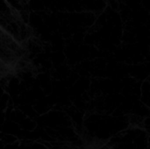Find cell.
Here are the masks:
<instances>
[{"label": "cell", "mask_w": 150, "mask_h": 149, "mask_svg": "<svg viewBox=\"0 0 150 149\" xmlns=\"http://www.w3.org/2000/svg\"><path fill=\"white\" fill-rule=\"evenodd\" d=\"M20 0H0V78L28 64L31 32Z\"/></svg>", "instance_id": "1"}]
</instances>
